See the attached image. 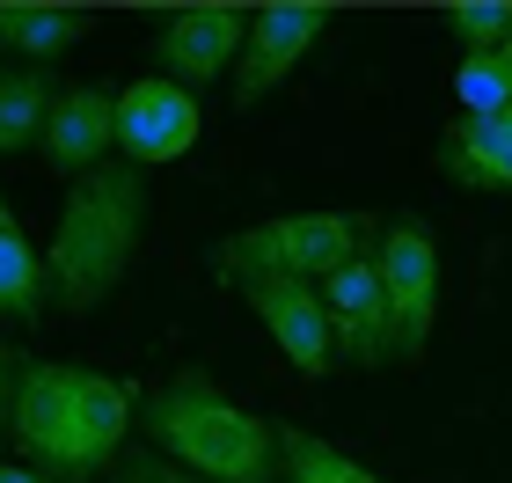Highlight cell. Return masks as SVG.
Listing matches in <instances>:
<instances>
[{
	"mask_svg": "<svg viewBox=\"0 0 512 483\" xmlns=\"http://www.w3.org/2000/svg\"><path fill=\"white\" fill-rule=\"evenodd\" d=\"M37 147L59 176H96L103 154L118 147V96H110V88H59Z\"/></svg>",
	"mask_w": 512,
	"mask_h": 483,
	"instance_id": "11",
	"label": "cell"
},
{
	"mask_svg": "<svg viewBox=\"0 0 512 483\" xmlns=\"http://www.w3.org/2000/svg\"><path fill=\"white\" fill-rule=\"evenodd\" d=\"M0 88H8V74H0Z\"/></svg>",
	"mask_w": 512,
	"mask_h": 483,
	"instance_id": "22",
	"label": "cell"
},
{
	"mask_svg": "<svg viewBox=\"0 0 512 483\" xmlns=\"http://www.w3.org/2000/svg\"><path fill=\"white\" fill-rule=\"evenodd\" d=\"M454 96H461V118L512 110V52H469L454 66Z\"/></svg>",
	"mask_w": 512,
	"mask_h": 483,
	"instance_id": "17",
	"label": "cell"
},
{
	"mask_svg": "<svg viewBox=\"0 0 512 483\" xmlns=\"http://www.w3.org/2000/svg\"><path fill=\"white\" fill-rule=\"evenodd\" d=\"M278 469H286V483H381L374 469H359L344 447L315 440V432H300V425H278Z\"/></svg>",
	"mask_w": 512,
	"mask_h": 483,
	"instance_id": "15",
	"label": "cell"
},
{
	"mask_svg": "<svg viewBox=\"0 0 512 483\" xmlns=\"http://www.w3.org/2000/svg\"><path fill=\"white\" fill-rule=\"evenodd\" d=\"M242 301L256 308V322L271 330V344L286 352L300 374H330L337 366V330H330V308H322V293L308 279H293V271H249Z\"/></svg>",
	"mask_w": 512,
	"mask_h": 483,
	"instance_id": "6",
	"label": "cell"
},
{
	"mask_svg": "<svg viewBox=\"0 0 512 483\" xmlns=\"http://www.w3.org/2000/svg\"><path fill=\"white\" fill-rule=\"evenodd\" d=\"M0 483H44L37 469H0Z\"/></svg>",
	"mask_w": 512,
	"mask_h": 483,
	"instance_id": "21",
	"label": "cell"
},
{
	"mask_svg": "<svg viewBox=\"0 0 512 483\" xmlns=\"http://www.w3.org/2000/svg\"><path fill=\"white\" fill-rule=\"evenodd\" d=\"M439 176L461 183V191H512V110L454 118L439 132Z\"/></svg>",
	"mask_w": 512,
	"mask_h": 483,
	"instance_id": "12",
	"label": "cell"
},
{
	"mask_svg": "<svg viewBox=\"0 0 512 483\" xmlns=\"http://www.w3.org/2000/svg\"><path fill=\"white\" fill-rule=\"evenodd\" d=\"M249 44V15L242 8H220V0H205V8H176L161 22L154 37V59H161V81H183V88H205L227 74V59H235Z\"/></svg>",
	"mask_w": 512,
	"mask_h": 483,
	"instance_id": "9",
	"label": "cell"
},
{
	"mask_svg": "<svg viewBox=\"0 0 512 483\" xmlns=\"http://www.w3.org/2000/svg\"><path fill=\"white\" fill-rule=\"evenodd\" d=\"M125 483H198L191 469H169V462H147V454H132L125 462Z\"/></svg>",
	"mask_w": 512,
	"mask_h": 483,
	"instance_id": "19",
	"label": "cell"
},
{
	"mask_svg": "<svg viewBox=\"0 0 512 483\" xmlns=\"http://www.w3.org/2000/svg\"><path fill=\"white\" fill-rule=\"evenodd\" d=\"M198 125H205V110H198V96L183 81L147 74V81H132L125 96H118V147H125L132 169L183 161V154L198 147Z\"/></svg>",
	"mask_w": 512,
	"mask_h": 483,
	"instance_id": "7",
	"label": "cell"
},
{
	"mask_svg": "<svg viewBox=\"0 0 512 483\" xmlns=\"http://www.w3.org/2000/svg\"><path fill=\"white\" fill-rule=\"evenodd\" d=\"M139 227H147V176L132 161H103L96 176H81L59 205L52 249H44V271H52V301L59 308H103L110 286L125 279Z\"/></svg>",
	"mask_w": 512,
	"mask_h": 483,
	"instance_id": "2",
	"label": "cell"
},
{
	"mask_svg": "<svg viewBox=\"0 0 512 483\" xmlns=\"http://www.w3.org/2000/svg\"><path fill=\"white\" fill-rule=\"evenodd\" d=\"M52 103H59V81L44 74V66H37V74H8V88H0V154L44 140Z\"/></svg>",
	"mask_w": 512,
	"mask_h": 483,
	"instance_id": "16",
	"label": "cell"
},
{
	"mask_svg": "<svg viewBox=\"0 0 512 483\" xmlns=\"http://www.w3.org/2000/svg\"><path fill=\"white\" fill-rule=\"evenodd\" d=\"M381 286L395 315V359H425L432 322H439V242L425 220H388L381 227Z\"/></svg>",
	"mask_w": 512,
	"mask_h": 483,
	"instance_id": "5",
	"label": "cell"
},
{
	"mask_svg": "<svg viewBox=\"0 0 512 483\" xmlns=\"http://www.w3.org/2000/svg\"><path fill=\"white\" fill-rule=\"evenodd\" d=\"M88 37V15L81 8H30V0H8L0 8V44L8 52H30V59H52L66 44Z\"/></svg>",
	"mask_w": 512,
	"mask_h": 483,
	"instance_id": "14",
	"label": "cell"
},
{
	"mask_svg": "<svg viewBox=\"0 0 512 483\" xmlns=\"http://www.w3.org/2000/svg\"><path fill=\"white\" fill-rule=\"evenodd\" d=\"M15 381H22V374L8 366V344H0V418H8V410H15Z\"/></svg>",
	"mask_w": 512,
	"mask_h": 483,
	"instance_id": "20",
	"label": "cell"
},
{
	"mask_svg": "<svg viewBox=\"0 0 512 483\" xmlns=\"http://www.w3.org/2000/svg\"><path fill=\"white\" fill-rule=\"evenodd\" d=\"M322 30H330V8H315V0H278V8H256V15H249V44H242V74H235V110L264 103L271 88L315 52Z\"/></svg>",
	"mask_w": 512,
	"mask_h": 483,
	"instance_id": "8",
	"label": "cell"
},
{
	"mask_svg": "<svg viewBox=\"0 0 512 483\" xmlns=\"http://www.w3.org/2000/svg\"><path fill=\"white\" fill-rule=\"evenodd\" d=\"M147 440L198 483H271L278 476V425H264L205 374H176L147 396Z\"/></svg>",
	"mask_w": 512,
	"mask_h": 483,
	"instance_id": "3",
	"label": "cell"
},
{
	"mask_svg": "<svg viewBox=\"0 0 512 483\" xmlns=\"http://www.w3.org/2000/svg\"><path fill=\"white\" fill-rule=\"evenodd\" d=\"M44 301H52V271H44V257L30 249V235L15 227L8 198H0V315L8 322H37Z\"/></svg>",
	"mask_w": 512,
	"mask_h": 483,
	"instance_id": "13",
	"label": "cell"
},
{
	"mask_svg": "<svg viewBox=\"0 0 512 483\" xmlns=\"http://www.w3.org/2000/svg\"><path fill=\"white\" fill-rule=\"evenodd\" d=\"M15 447L30 454L44 476H96L118 462L125 425H132V381H110L96 366H22L15 381Z\"/></svg>",
	"mask_w": 512,
	"mask_h": 483,
	"instance_id": "1",
	"label": "cell"
},
{
	"mask_svg": "<svg viewBox=\"0 0 512 483\" xmlns=\"http://www.w3.org/2000/svg\"><path fill=\"white\" fill-rule=\"evenodd\" d=\"M447 30L469 44V52H505L512 44V0H454Z\"/></svg>",
	"mask_w": 512,
	"mask_h": 483,
	"instance_id": "18",
	"label": "cell"
},
{
	"mask_svg": "<svg viewBox=\"0 0 512 483\" xmlns=\"http://www.w3.org/2000/svg\"><path fill=\"white\" fill-rule=\"evenodd\" d=\"M322 308H330V330H337V359L352 366L395 359V315H388V286L374 257H352L337 279H322Z\"/></svg>",
	"mask_w": 512,
	"mask_h": 483,
	"instance_id": "10",
	"label": "cell"
},
{
	"mask_svg": "<svg viewBox=\"0 0 512 483\" xmlns=\"http://www.w3.org/2000/svg\"><path fill=\"white\" fill-rule=\"evenodd\" d=\"M505 52H512V44H505Z\"/></svg>",
	"mask_w": 512,
	"mask_h": 483,
	"instance_id": "23",
	"label": "cell"
},
{
	"mask_svg": "<svg viewBox=\"0 0 512 483\" xmlns=\"http://www.w3.org/2000/svg\"><path fill=\"white\" fill-rule=\"evenodd\" d=\"M359 257V227L344 213H286L264 227H242V235L220 242V279L235 286L249 271H293V279H337L344 264Z\"/></svg>",
	"mask_w": 512,
	"mask_h": 483,
	"instance_id": "4",
	"label": "cell"
}]
</instances>
